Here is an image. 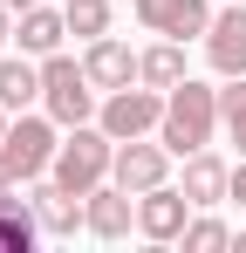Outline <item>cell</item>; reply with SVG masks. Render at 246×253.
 <instances>
[{
  "label": "cell",
  "mask_w": 246,
  "mask_h": 253,
  "mask_svg": "<svg viewBox=\"0 0 246 253\" xmlns=\"http://www.w3.org/2000/svg\"><path fill=\"white\" fill-rule=\"evenodd\" d=\"M219 124H226V137L240 144V158H246V76H226V89H219Z\"/></svg>",
  "instance_id": "18"
},
{
  "label": "cell",
  "mask_w": 246,
  "mask_h": 253,
  "mask_svg": "<svg viewBox=\"0 0 246 253\" xmlns=\"http://www.w3.org/2000/svg\"><path fill=\"white\" fill-rule=\"evenodd\" d=\"M226 199H240V206H246V158L233 165V192H226Z\"/></svg>",
  "instance_id": "20"
},
{
  "label": "cell",
  "mask_w": 246,
  "mask_h": 253,
  "mask_svg": "<svg viewBox=\"0 0 246 253\" xmlns=\"http://www.w3.org/2000/svg\"><path fill=\"white\" fill-rule=\"evenodd\" d=\"M117 178L123 192H151V185H171V144H151V137H123L117 144Z\"/></svg>",
  "instance_id": "8"
},
{
  "label": "cell",
  "mask_w": 246,
  "mask_h": 253,
  "mask_svg": "<svg viewBox=\"0 0 246 253\" xmlns=\"http://www.w3.org/2000/svg\"><path fill=\"white\" fill-rule=\"evenodd\" d=\"M96 124L110 130V137H151V130L164 124V89H151V83H123V89H110L103 96V110H96Z\"/></svg>",
  "instance_id": "5"
},
{
  "label": "cell",
  "mask_w": 246,
  "mask_h": 253,
  "mask_svg": "<svg viewBox=\"0 0 246 253\" xmlns=\"http://www.w3.org/2000/svg\"><path fill=\"white\" fill-rule=\"evenodd\" d=\"M212 130H219V89H205V83H185L164 96V124L158 137L171 144V158H192V151H205L212 144Z\"/></svg>",
  "instance_id": "2"
},
{
  "label": "cell",
  "mask_w": 246,
  "mask_h": 253,
  "mask_svg": "<svg viewBox=\"0 0 246 253\" xmlns=\"http://www.w3.org/2000/svg\"><path fill=\"white\" fill-rule=\"evenodd\" d=\"M0 103H7L14 117L41 103V62L35 55H0Z\"/></svg>",
  "instance_id": "15"
},
{
  "label": "cell",
  "mask_w": 246,
  "mask_h": 253,
  "mask_svg": "<svg viewBox=\"0 0 246 253\" xmlns=\"http://www.w3.org/2000/svg\"><path fill=\"white\" fill-rule=\"evenodd\" d=\"M185 226H192L185 185H151V192H137V233H144V240H185Z\"/></svg>",
  "instance_id": "9"
},
{
  "label": "cell",
  "mask_w": 246,
  "mask_h": 253,
  "mask_svg": "<svg viewBox=\"0 0 246 253\" xmlns=\"http://www.w3.org/2000/svg\"><path fill=\"white\" fill-rule=\"evenodd\" d=\"M62 14H69V35H76V42L110 35V21H117V7H110V0H62Z\"/></svg>",
  "instance_id": "17"
},
{
  "label": "cell",
  "mask_w": 246,
  "mask_h": 253,
  "mask_svg": "<svg viewBox=\"0 0 246 253\" xmlns=\"http://www.w3.org/2000/svg\"><path fill=\"white\" fill-rule=\"evenodd\" d=\"M130 14L144 35H171V42H205V28H212L205 0H130Z\"/></svg>",
  "instance_id": "6"
},
{
  "label": "cell",
  "mask_w": 246,
  "mask_h": 253,
  "mask_svg": "<svg viewBox=\"0 0 246 253\" xmlns=\"http://www.w3.org/2000/svg\"><path fill=\"white\" fill-rule=\"evenodd\" d=\"M82 69H89V83L110 96V89L137 83V48L123 35H96V42H82Z\"/></svg>",
  "instance_id": "11"
},
{
  "label": "cell",
  "mask_w": 246,
  "mask_h": 253,
  "mask_svg": "<svg viewBox=\"0 0 246 253\" xmlns=\"http://www.w3.org/2000/svg\"><path fill=\"white\" fill-rule=\"evenodd\" d=\"M7 7H14V14H28V7H41V0H7Z\"/></svg>",
  "instance_id": "23"
},
{
  "label": "cell",
  "mask_w": 246,
  "mask_h": 253,
  "mask_svg": "<svg viewBox=\"0 0 246 253\" xmlns=\"http://www.w3.org/2000/svg\"><path fill=\"white\" fill-rule=\"evenodd\" d=\"M233 247H240V253H246V233H233Z\"/></svg>",
  "instance_id": "25"
},
{
  "label": "cell",
  "mask_w": 246,
  "mask_h": 253,
  "mask_svg": "<svg viewBox=\"0 0 246 253\" xmlns=\"http://www.w3.org/2000/svg\"><path fill=\"white\" fill-rule=\"evenodd\" d=\"M28 206H35V219H41V233H48V240H76V226H89V199L69 192L62 178H35Z\"/></svg>",
  "instance_id": "7"
},
{
  "label": "cell",
  "mask_w": 246,
  "mask_h": 253,
  "mask_svg": "<svg viewBox=\"0 0 246 253\" xmlns=\"http://www.w3.org/2000/svg\"><path fill=\"white\" fill-rule=\"evenodd\" d=\"M205 62L219 76H246V0H226L205 28Z\"/></svg>",
  "instance_id": "10"
},
{
  "label": "cell",
  "mask_w": 246,
  "mask_h": 253,
  "mask_svg": "<svg viewBox=\"0 0 246 253\" xmlns=\"http://www.w3.org/2000/svg\"><path fill=\"white\" fill-rule=\"evenodd\" d=\"M130 226H137V192H123L117 178H103V185L89 192V226H82V233H96V240H130Z\"/></svg>",
  "instance_id": "12"
},
{
  "label": "cell",
  "mask_w": 246,
  "mask_h": 253,
  "mask_svg": "<svg viewBox=\"0 0 246 253\" xmlns=\"http://www.w3.org/2000/svg\"><path fill=\"white\" fill-rule=\"evenodd\" d=\"M178 185H185V199H192V206H219V199L233 192V165L205 144V151L185 158V178H178Z\"/></svg>",
  "instance_id": "14"
},
{
  "label": "cell",
  "mask_w": 246,
  "mask_h": 253,
  "mask_svg": "<svg viewBox=\"0 0 246 253\" xmlns=\"http://www.w3.org/2000/svg\"><path fill=\"white\" fill-rule=\"evenodd\" d=\"M41 110L55 117L62 130H76V124H96V110H103V89L89 83V69H82L76 55H41Z\"/></svg>",
  "instance_id": "1"
},
{
  "label": "cell",
  "mask_w": 246,
  "mask_h": 253,
  "mask_svg": "<svg viewBox=\"0 0 246 253\" xmlns=\"http://www.w3.org/2000/svg\"><path fill=\"white\" fill-rule=\"evenodd\" d=\"M110 171H117V137H110L103 124H76L69 137H62V151H55L48 178H62L69 192H82V199H89Z\"/></svg>",
  "instance_id": "3"
},
{
  "label": "cell",
  "mask_w": 246,
  "mask_h": 253,
  "mask_svg": "<svg viewBox=\"0 0 246 253\" xmlns=\"http://www.w3.org/2000/svg\"><path fill=\"white\" fill-rule=\"evenodd\" d=\"M7 124H14V110H7V103H0V137H7Z\"/></svg>",
  "instance_id": "24"
},
{
  "label": "cell",
  "mask_w": 246,
  "mask_h": 253,
  "mask_svg": "<svg viewBox=\"0 0 246 253\" xmlns=\"http://www.w3.org/2000/svg\"><path fill=\"white\" fill-rule=\"evenodd\" d=\"M226 247H233V226H226V219L205 212V219L185 226V253H226Z\"/></svg>",
  "instance_id": "19"
},
{
  "label": "cell",
  "mask_w": 246,
  "mask_h": 253,
  "mask_svg": "<svg viewBox=\"0 0 246 253\" xmlns=\"http://www.w3.org/2000/svg\"><path fill=\"white\" fill-rule=\"evenodd\" d=\"M14 185H21V178H14V171H7V158H0V192H14Z\"/></svg>",
  "instance_id": "22"
},
{
  "label": "cell",
  "mask_w": 246,
  "mask_h": 253,
  "mask_svg": "<svg viewBox=\"0 0 246 253\" xmlns=\"http://www.w3.org/2000/svg\"><path fill=\"white\" fill-rule=\"evenodd\" d=\"M55 151H62V124L48 117V110H21L14 124H7V137H0V158H7V171L21 178V185H35V178H48V165H55Z\"/></svg>",
  "instance_id": "4"
},
{
  "label": "cell",
  "mask_w": 246,
  "mask_h": 253,
  "mask_svg": "<svg viewBox=\"0 0 246 253\" xmlns=\"http://www.w3.org/2000/svg\"><path fill=\"white\" fill-rule=\"evenodd\" d=\"M0 42H14V7L0 0Z\"/></svg>",
  "instance_id": "21"
},
{
  "label": "cell",
  "mask_w": 246,
  "mask_h": 253,
  "mask_svg": "<svg viewBox=\"0 0 246 253\" xmlns=\"http://www.w3.org/2000/svg\"><path fill=\"white\" fill-rule=\"evenodd\" d=\"M14 42H21V55H35V62L55 55V48L69 42V14L41 0V7H28V14H14Z\"/></svg>",
  "instance_id": "13"
},
{
  "label": "cell",
  "mask_w": 246,
  "mask_h": 253,
  "mask_svg": "<svg viewBox=\"0 0 246 253\" xmlns=\"http://www.w3.org/2000/svg\"><path fill=\"white\" fill-rule=\"evenodd\" d=\"M137 83H151V89H171L185 83V42H171V35H158V42L137 55Z\"/></svg>",
  "instance_id": "16"
}]
</instances>
